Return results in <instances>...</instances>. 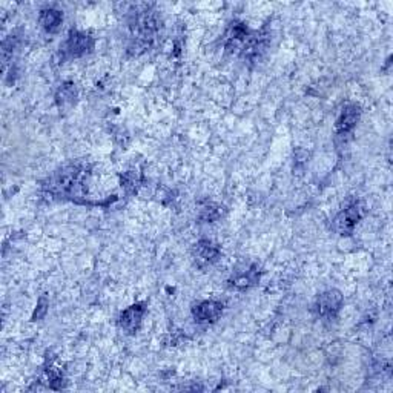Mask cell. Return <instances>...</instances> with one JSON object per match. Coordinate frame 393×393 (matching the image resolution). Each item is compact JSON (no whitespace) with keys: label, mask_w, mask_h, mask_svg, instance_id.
I'll use <instances>...</instances> for the list:
<instances>
[{"label":"cell","mask_w":393,"mask_h":393,"mask_svg":"<svg viewBox=\"0 0 393 393\" xmlns=\"http://www.w3.org/2000/svg\"><path fill=\"white\" fill-rule=\"evenodd\" d=\"M223 215V208L217 203H206L198 212V218L203 223H212Z\"/></svg>","instance_id":"5bb4252c"},{"label":"cell","mask_w":393,"mask_h":393,"mask_svg":"<svg viewBox=\"0 0 393 393\" xmlns=\"http://www.w3.org/2000/svg\"><path fill=\"white\" fill-rule=\"evenodd\" d=\"M146 308L145 304L137 303L129 306L128 309H125L118 317V328L122 329L126 334H136L138 330L140 324L143 321Z\"/></svg>","instance_id":"ba28073f"},{"label":"cell","mask_w":393,"mask_h":393,"mask_svg":"<svg viewBox=\"0 0 393 393\" xmlns=\"http://www.w3.org/2000/svg\"><path fill=\"white\" fill-rule=\"evenodd\" d=\"M129 11L128 26H129V46L128 51L131 56H140L149 51L156 45L160 34V19L151 5H136Z\"/></svg>","instance_id":"6da1fadb"},{"label":"cell","mask_w":393,"mask_h":393,"mask_svg":"<svg viewBox=\"0 0 393 393\" xmlns=\"http://www.w3.org/2000/svg\"><path fill=\"white\" fill-rule=\"evenodd\" d=\"M63 22V14L62 11H59L56 8H45L40 11L39 14V23L46 32H57L62 26Z\"/></svg>","instance_id":"7c38bea8"},{"label":"cell","mask_w":393,"mask_h":393,"mask_svg":"<svg viewBox=\"0 0 393 393\" xmlns=\"http://www.w3.org/2000/svg\"><path fill=\"white\" fill-rule=\"evenodd\" d=\"M359 116H361V111H359V106L357 105H348L346 108L343 109L341 116L338 117L337 120V125H335V129L338 134H349L350 131H354V128L358 123Z\"/></svg>","instance_id":"8fae6325"},{"label":"cell","mask_w":393,"mask_h":393,"mask_svg":"<svg viewBox=\"0 0 393 393\" xmlns=\"http://www.w3.org/2000/svg\"><path fill=\"white\" fill-rule=\"evenodd\" d=\"M343 301L344 298L339 290L337 289L326 290L317 298L315 310L317 314L323 318H335L338 315V312L341 310Z\"/></svg>","instance_id":"5b68a950"},{"label":"cell","mask_w":393,"mask_h":393,"mask_svg":"<svg viewBox=\"0 0 393 393\" xmlns=\"http://www.w3.org/2000/svg\"><path fill=\"white\" fill-rule=\"evenodd\" d=\"M223 314V304L214 299H206V301L198 303L192 309V317L198 324H212Z\"/></svg>","instance_id":"9c48e42d"},{"label":"cell","mask_w":393,"mask_h":393,"mask_svg":"<svg viewBox=\"0 0 393 393\" xmlns=\"http://www.w3.org/2000/svg\"><path fill=\"white\" fill-rule=\"evenodd\" d=\"M92 48H94V39H92L89 34H86V32L72 30L70 32L68 39H66L63 51L68 57L78 59L89 54Z\"/></svg>","instance_id":"277c9868"},{"label":"cell","mask_w":393,"mask_h":393,"mask_svg":"<svg viewBox=\"0 0 393 393\" xmlns=\"http://www.w3.org/2000/svg\"><path fill=\"white\" fill-rule=\"evenodd\" d=\"M222 251H220L218 244H215L211 240H200L194 248V258L198 266H211L214 264Z\"/></svg>","instance_id":"30bf717a"},{"label":"cell","mask_w":393,"mask_h":393,"mask_svg":"<svg viewBox=\"0 0 393 393\" xmlns=\"http://www.w3.org/2000/svg\"><path fill=\"white\" fill-rule=\"evenodd\" d=\"M361 217H363L361 206L358 203H352L337 215V218L334 220V229L339 235H350L359 220H361Z\"/></svg>","instance_id":"8992f818"},{"label":"cell","mask_w":393,"mask_h":393,"mask_svg":"<svg viewBox=\"0 0 393 393\" xmlns=\"http://www.w3.org/2000/svg\"><path fill=\"white\" fill-rule=\"evenodd\" d=\"M89 176V166L86 163H72L59 169L43 188L51 195L59 198H70L72 202L82 203L80 197H83L85 178Z\"/></svg>","instance_id":"7a4b0ae2"},{"label":"cell","mask_w":393,"mask_h":393,"mask_svg":"<svg viewBox=\"0 0 393 393\" xmlns=\"http://www.w3.org/2000/svg\"><path fill=\"white\" fill-rule=\"evenodd\" d=\"M252 32L254 31H252L244 22H240V20H232L228 28H226V32L223 36L224 50L231 52V54L240 57L242 51L244 50L246 43L249 42Z\"/></svg>","instance_id":"3957f363"},{"label":"cell","mask_w":393,"mask_h":393,"mask_svg":"<svg viewBox=\"0 0 393 393\" xmlns=\"http://www.w3.org/2000/svg\"><path fill=\"white\" fill-rule=\"evenodd\" d=\"M122 186L128 192H136L140 186V176L136 171H128L122 176Z\"/></svg>","instance_id":"9a60e30c"},{"label":"cell","mask_w":393,"mask_h":393,"mask_svg":"<svg viewBox=\"0 0 393 393\" xmlns=\"http://www.w3.org/2000/svg\"><path fill=\"white\" fill-rule=\"evenodd\" d=\"M259 275H262V272H259L258 266L244 264L242 268H238L237 270L232 272V277L229 278V284L238 290L249 289L259 282Z\"/></svg>","instance_id":"52a82bcc"},{"label":"cell","mask_w":393,"mask_h":393,"mask_svg":"<svg viewBox=\"0 0 393 393\" xmlns=\"http://www.w3.org/2000/svg\"><path fill=\"white\" fill-rule=\"evenodd\" d=\"M46 299L45 298H42L40 299V304L37 306V310L34 312V315H32V319H39V318H42V317H45V314H46Z\"/></svg>","instance_id":"2e32d148"},{"label":"cell","mask_w":393,"mask_h":393,"mask_svg":"<svg viewBox=\"0 0 393 393\" xmlns=\"http://www.w3.org/2000/svg\"><path fill=\"white\" fill-rule=\"evenodd\" d=\"M77 89L74 83H63L57 92V103L60 108H71L76 103Z\"/></svg>","instance_id":"4fadbf2b"}]
</instances>
